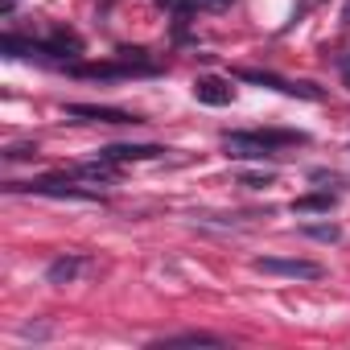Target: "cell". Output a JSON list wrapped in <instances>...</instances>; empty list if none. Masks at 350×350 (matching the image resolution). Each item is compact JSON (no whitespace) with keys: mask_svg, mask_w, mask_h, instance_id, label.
Returning a JSON list of instances; mask_svg holds the SVG:
<instances>
[{"mask_svg":"<svg viewBox=\"0 0 350 350\" xmlns=\"http://www.w3.org/2000/svg\"><path fill=\"white\" fill-rule=\"evenodd\" d=\"M256 272H268V276H288V280H321L325 268L313 264V260H276V256H260L252 264Z\"/></svg>","mask_w":350,"mask_h":350,"instance_id":"6da1fadb","label":"cell"},{"mask_svg":"<svg viewBox=\"0 0 350 350\" xmlns=\"http://www.w3.org/2000/svg\"><path fill=\"white\" fill-rule=\"evenodd\" d=\"M223 152L235 161H264L272 157V144L260 132H223Z\"/></svg>","mask_w":350,"mask_h":350,"instance_id":"7a4b0ae2","label":"cell"},{"mask_svg":"<svg viewBox=\"0 0 350 350\" xmlns=\"http://www.w3.org/2000/svg\"><path fill=\"white\" fill-rule=\"evenodd\" d=\"M25 190H33V194H46V198H70V202H99V198H103L99 190L75 186V182H66V178H42V182H29Z\"/></svg>","mask_w":350,"mask_h":350,"instance_id":"3957f363","label":"cell"},{"mask_svg":"<svg viewBox=\"0 0 350 350\" xmlns=\"http://www.w3.org/2000/svg\"><path fill=\"white\" fill-rule=\"evenodd\" d=\"M243 83H260V87H272V91H280V95H301V99H321V91L313 87V83H288V79H280V75H268V70H235Z\"/></svg>","mask_w":350,"mask_h":350,"instance_id":"277c9868","label":"cell"},{"mask_svg":"<svg viewBox=\"0 0 350 350\" xmlns=\"http://www.w3.org/2000/svg\"><path fill=\"white\" fill-rule=\"evenodd\" d=\"M66 116L70 120H87V124H140V116L120 111V107H99V103H70Z\"/></svg>","mask_w":350,"mask_h":350,"instance_id":"5b68a950","label":"cell"},{"mask_svg":"<svg viewBox=\"0 0 350 350\" xmlns=\"http://www.w3.org/2000/svg\"><path fill=\"white\" fill-rule=\"evenodd\" d=\"M194 99L198 103H211V107H227L235 99V87L227 79H219V75H198L194 79Z\"/></svg>","mask_w":350,"mask_h":350,"instance_id":"8992f818","label":"cell"},{"mask_svg":"<svg viewBox=\"0 0 350 350\" xmlns=\"http://www.w3.org/2000/svg\"><path fill=\"white\" fill-rule=\"evenodd\" d=\"M99 157H107V161H157V157H165V148L161 144H107V148H99Z\"/></svg>","mask_w":350,"mask_h":350,"instance_id":"52a82bcc","label":"cell"},{"mask_svg":"<svg viewBox=\"0 0 350 350\" xmlns=\"http://www.w3.org/2000/svg\"><path fill=\"white\" fill-rule=\"evenodd\" d=\"M152 346H223V338L219 334H202V329H190V334H173V338H161V342H152Z\"/></svg>","mask_w":350,"mask_h":350,"instance_id":"ba28073f","label":"cell"},{"mask_svg":"<svg viewBox=\"0 0 350 350\" xmlns=\"http://www.w3.org/2000/svg\"><path fill=\"white\" fill-rule=\"evenodd\" d=\"M70 75H79V79H128V75H136L132 66H70ZM144 75V70H140Z\"/></svg>","mask_w":350,"mask_h":350,"instance_id":"9c48e42d","label":"cell"},{"mask_svg":"<svg viewBox=\"0 0 350 350\" xmlns=\"http://www.w3.org/2000/svg\"><path fill=\"white\" fill-rule=\"evenodd\" d=\"M79 268H83V260H75V256L54 260V264L46 268V280H50V284H70V280L79 276Z\"/></svg>","mask_w":350,"mask_h":350,"instance_id":"30bf717a","label":"cell"},{"mask_svg":"<svg viewBox=\"0 0 350 350\" xmlns=\"http://www.w3.org/2000/svg\"><path fill=\"white\" fill-rule=\"evenodd\" d=\"M79 178H87V182H116V161H107V157L87 161V165H79Z\"/></svg>","mask_w":350,"mask_h":350,"instance_id":"8fae6325","label":"cell"},{"mask_svg":"<svg viewBox=\"0 0 350 350\" xmlns=\"http://www.w3.org/2000/svg\"><path fill=\"white\" fill-rule=\"evenodd\" d=\"M334 202H338L334 194H301V198L293 202V211H297V215H313V211H329Z\"/></svg>","mask_w":350,"mask_h":350,"instance_id":"7c38bea8","label":"cell"},{"mask_svg":"<svg viewBox=\"0 0 350 350\" xmlns=\"http://www.w3.org/2000/svg\"><path fill=\"white\" fill-rule=\"evenodd\" d=\"M301 231H305V235H309V239H321V243H334V239H338V235H342V231H338V227H334V223H305V227H301Z\"/></svg>","mask_w":350,"mask_h":350,"instance_id":"4fadbf2b","label":"cell"},{"mask_svg":"<svg viewBox=\"0 0 350 350\" xmlns=\"http://www.w3.org/2000/svg\"><path fill=\"white\" fill-rule=\"evenodd\" d=\"M260 136H264L272 148H276V144H305V132H260Z\"/></svg>","mask_w":350,"mask_h":350,"instance_id":"5bb4252c","label":"cell"},{"mask_svg":"<svg viewBox=\"0 0 350 350\" xmlns=\"http://www.w3.org/2000/svg\"><path fill=\"white\" fill-rule=\"evenodd\" d=\"M161 9H169V13H178V17H186V13H194V0H157Z\"/></svg>","mask_w":350,"mask_h":350,"instance_id":"9a60e30c","label":"cell"},{"mask_svg":"<svg viewBox=\"0 0 350 350\" xmlns=\"http://www.w3.org/2000/svg\"><path fill=\"white\" fill-rule=\"evenodd\" d=\"M231 5H235V0H194V9H202V13H223Z\"/></svg>","mask_w":350,"mask_h":350,"instance_id":"2e32d148","label":"cell"},{"mask_svg":"<svg viewBox=\"0 0 350 350\" xmlns=\"http://www.w3.org/2000/svg\"><path fill=\"white\" fill-rule=\"evenodd\" d=\"M243 186H272V173H243Z\"/></svg>","mask_w":350,"mask_h":350,"instance_id":"e0dca14e","label":"cell"},{"mask_svg":"<svg viewBox=\"0 0 350 350\" xmlns=\"http://www.w3.org/2000/svg\"><path fill=\"white\" fill-rule=\"evenodd\" d=\"M342 25H350V0H346V9H342Z\"/></svg>","mask_w":350,"mask_h":350,"instance_id":"ac0fdd59","label":"cell"},{"mask_svg":"<svg viewBox=\"0 0 350 350\" xmlns=\"http://www.w3.org/2000/svg\"><path fill=\"white\" fill-rule=\"evenodd\" d=\"M346 87H350V70H346Z\"/></svg>","mask_w":350,"mask_h":350,"instance_id":"d6986e66","label":"cell"}]
</instances>
